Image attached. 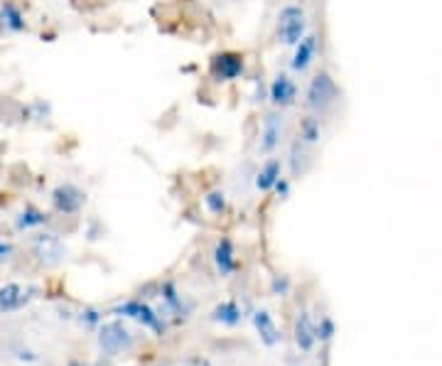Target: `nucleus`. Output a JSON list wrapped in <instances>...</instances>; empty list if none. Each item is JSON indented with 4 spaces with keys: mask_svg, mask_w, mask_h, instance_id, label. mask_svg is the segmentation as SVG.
Listing matches in <instances>:
<instances>
[{
    "mask_svg": "<svg viewBox=\"0 0 442 366\" xmlns=\"http://www.w3.org/2000/svg\"><path fill=\"white\" fill-rule=\"evenodd\" d=\"M337 81L332 79L329 72H317L313 79H310V84H307V94H305V104L310 109V113L315 116H324L334 104H337Z\"/></svg>",
    "mask_w": 442,
    "mask_h": 366,
    "instance_id": "1",
    "label": "nucleus"
},
{
    "mask_svg": "<svg viewBox=\"0 0 442 366\" xmlns=\"http://www.w3.org/2000/svg\"><path fill=\"white\" fill-rule=\"evenodd\" d=\"M113 315L136 319V322H141L143 327H145V330L155 332L157 337H165V332H167V324H165V319H162V315L157 312L155 308H150L145 300H136V298L125 300V303L116 305Z\"/></svg>",
    "mask_w": 442,
    "mask_h": 366,
    "instance_id": "2",
    "label": "nucleus"
},
{
    "mask_svg": "<svg viewBox=\"0 0 442 366\" xmlns=\"http://www.w3.org/2000/svg\"><path fill=\"white\" fill-rule=\"evenodd\" d=\"M307 15L300 6H285L278 13V42L287 45V47H295L302 37L307 35Z\"/></svg>",
    "mask_w": 442,
    "mask_h": 366,
    "instance_id": "3",
    "label": "nucleus"
},
{
    "mask_svg": "<svg viewBox=\"0 0 442 366\" xmlns=\"http://www.w3.org/2000/svg\"><path fill=\"white\" fill-rule=\"evenodd\" d=\"M99 347L106 356H120L133 351L136 337L123 322H106L99 330Z\"/></svg>",
    "mask_w": 442,
    "mask_h": 366,
    "instance_id": "4",
    "label": "nucleus"
},
{
    "mask_svg": "<svg viewBox=\"0 0 442 366\" xmlns=\"http://www.w3.org/2000/svg\"><path fill=\"white\" fill-rule=\"evenodd\" d=\"M209 72L216 81H236L246 74V57L234 49H226V52H216L209 64Z\"/></svg>",
    "mask_w": 442,
    "mask_h": 366,
    "instance_id": "5",
    "label": "nucleus"
},
{
    "mask_svg": "<svg viewBox=\"0 0 442 366\" xmlns=\"http://www.w3.org/2000/svg\"><path fill=\"white\" fill-rule=\"evenodd\" d=\"M32 253H35L37 263H42L45 268H54L64 261L67 246L54 234H37L35 241H32Z\"/></svg>",
    "mask_w": 442,
    "mask_h": 366,
    "instance_id": "6",
    "label": "nucleus"
},
{
    "mask_svg": "<svg viewBox=\"0 0 442 366\" xmlns=\"http://www.w3.org/2000/svg\"><path fill=\"white\" fill-rule=\"evenodd\" d=\"M268 99H271V104L276 106L278 111L295 106L297 104V84H295V79H292L290 74L281 72L271 81V86H268Z\"/></svg>",
    "mask_w": 442,
    "mask_h": 366,
    "instance_id": "7",
    "label": "nucleus"
},
{
    "mask_svg": "<svg viewBox=\"0 0 442 366\" xmlns=\"http://www.w3.org/2000/svg\"><path fill=\"white\" fill-rule=\"evenodd\" d=\"M283 136H285V120L281 113H268L263 118V128H260V152L265 155H273V152L281 148Z\"/></svg>",
    "mask_w": 442,
    "mask_h": 366,
    "instance_id": "8",
    "label": "nucleus"
},
{
    "mask_svg": "<svg viewBox=\"0 0 442 366\" xmlns=\"http://www.w3.org/2000/svg\"><path fill=\"white\" fill-rule=\"evenodd\" d=\"M52 205L59 214H79L86 205V194L74 184H59L52 192Z\"/></svg>",
    "mask_w": 442,
    "mask_h": 366,
    "instance_id": "9",
    "label": "nucleus"
},
{
    "mask_svg": "<svg viewBox=\"0 0 442 366\" xmlns=\"http://www.w3.org/2000/svg\"><path fill=\"white\" fill-rule=\"evenodd\" d=\"M214 266H216V273L221 278H231L236 271H239V256H236V246L234 241L221 236L214 246Z\"/></svg>",
    "mask_w": 442,
    "mask_h": 366,
    "instance_id": "10",
    "label": "nucleus"
},
{
    "mask_svg": "<svg viewBox=\"0 0 442 366\" xmlns=\"http://www.w3.org/2000/svg\"><path fill=\"white\" fill-rule=\"evenodd\" d=\"M315 57H317V35L310 32V35H305L300 42L295 45V54H292V62H290L292 72L305 74L307 69L313 67Z\"/></svg>",
    "mask_w": 442,
    "mask_h": 366,
    "instance_id": "11",
    "label": "nucleus"
},
{
    "mask_svg": "<svg viewBox=\"0 0 442 366\" xmlns=\"http://www.w3.org/2000/svg\"><path fill=\"white\" fill-rule=\"evenodd\" d=\"M295 344L302 354H310L317 344V332H315V324L310 312H297L295 317Z\"/></svg>",
    "mask_w": 442,
    "mask_h": 366,
    "instance_id": "12",
    "label": "nucleus"
},
{
    "mask_svg": "<svg viewBox=\"0 0 442 366\" xmlns=\"http://www.w3.org/2000/svg\"><path fill=\"white\" fill-rule=\"evenodd\" d=\"M283 177V160L281 157H268V160L260 165L258 175H255V189L258 192H273L276 184Z\"/></svg>",
    "mask_w": 442,
    "mask_h": 366,
    "instance_id": "13",
    "label": "nucleus"
},
{
    "mask_svg": "<svg viewBox=\"0 0 442 366\" xmlns=\"http://www.w3.org/2000/svg\"><path fill=\"white\" fill-rule=\"evenodd\" d=\"M253 324L260 342H263L265 347H278L283 342L281 330H278L276 319H273V315L268 312V310H258V312L253 315Z\"/></svg>",
    "mask_w": 442,
    "mask_h": 366,
    "instance_id": "14",
    "label": "nucleus"
},
{
    "mask_svg": "<svg viewBox=\"0 0 442 366\" xmlns=\"http://www.w3.org/2000/svg\"><path fill=\"white\" fill-rule=\"evenodd\" d=\"M27 300H30V295H27V290L22 288L20 283H8V285L0 288V312L20 310Z\"/></svg>",
    "mask_w": 442,
    "mask_h": 366,
    "instance_id": "15",
    "label": "nucleus"
},
{
    "mask_svg": "<svg viewBox=\"0 0 442 366\" xmlns=\"http://www.w3.org/2000/svg\"><path fill=\"white\" fill-rule=\"evenodd\" d=\"M212 319L214 322H221L224 327H239L244 322V310L234 300H224V303H219L212 310Z\"/></svg>",
    "mask_w": 442,
    "mask_h": 366,
    "instance_id": "16",
    "label": "nucleus"
},
{
    "mask_svg": "<svg viewBox=\"0 0 442 366\" xmlns=\"http://www.w3.org/2000/svg\"><path fill=\"white\" fill-rule=\"evenodd\" d=\"M307 143H302L300 138H295L290 145V175L292 177H302L310 168V150Z\"/></svg>",
    "mask_w": 442,
    "mask_h": 366,
    "instance_id": "17",
    "label": "nucleus"
},
{
    "mask_svg": "<svg viewBox=\"0 0 442 366\" xmlns=\"http://www.w3.org/2000/svg\"><path fill=\"white\" fill-rule=\"evenodd\" d=\"M0 22H3V27L10 30V32H25L27 30L25 15H22V10L13 3V0H6V3L0 6Z\"/></svg>",
    "mask_w": 442,
    "mask_h": 366,
    "instance_id": "18",
    "label": "nucleus"
},
{
    "mask_svg": "<svg viewBox=\"0 0 442 366\" xmlns=\"http://www.w3.org/2000/svg\"><path fill=\"white\" fill-rule=\"evenodd\" d=\"M302 143L307 145H317L319 138H322V123H319V116L307 113L305 118H300V133H297Z\"/></svg>",
    "mask_w": 442,
    "mask_h": 366,
    "instance_id": "19",
    "label": "nucleus"
},
{
    "mask_svg": "<svg viewBox=\"0 0 442 366\" xmlns=\"http://www.w3.org/2000/svg\"><path fill=\"white\" fill-rule=\"evenodd\" d=\"M160 298L165 300L167 310L175 315H182V317H187V308H184V298L180 295V290L175 288V283H162V288H160Z\"/></svg>",
    "mask_w": 442,
    "mask_h": 366,
    "instance_id": "20",
    "label": "nucleus"
},
{
    "mask_svg": "<svg viewBox=\"0 0 442 366\" xmlns=\"http://www.w3.org/2000/svg\"><path fill=\"white\" fill-rule=\"evenodd\" d=\"M49 216L45 214V212H40L37 207H25V209L20 212V216H17V229L20 231H27V229H35V226H42L47 224Z\"/></svg>",
    "mask_w": 442,
    "mask_h": 366,
    "instance_id": "21",
    "label": "nucleus"
},
{
    "mask_svg": "<svg viewBox=\"0 0 442 366\" xmlns=\"http://www.w3.org/2000/svg\"><path fill=\"white\" fill-rule=\"evenodd\" d=\"M204 207L209 209V214L221 216V214H226V209H229V199H226V194L221 192V189H212V192L204 197Z\"/></svg>",
    "mask_w": 442,
    "mask_h": 366,
    "instance_id": "22",
    "label": "nucleus"
},
{
    "mask_svg": "<svg viewBox=\"0 0 442 366\" xmlns=\"http://www.w3.org/2000/svg\"><path fill=\"white\" fill-rule=\"evenodd\" d=\"M315 332H317V340L319 342H329L334 337V319L329 317V315H324V317L319 319L317 327H315Z\"/></svg>",
    "mask_w": 442,
    "mask_h": 366,
    "instance_id": "23",
    "label": "nucleus"
},
{
    "mask_svg": "<svg viewBox=\"0 0 442 366\" xmlns=\"http://www.w3.org/2000/svg\"><path fill=\"white\" fill-rule=\"evenodd\" d=\"M273 192H276L281 199H287V197H290V180L281 177V182L276 184V189H273Z\"/></svg>",
    "mask_w": 442,
    "mask_h": 366,
    "instance_id": "24",
    "label": "nucleus"
},
{
    "mask_svg": "<svg viewBox=\"0 0 442 366\" xmlns=\"http://www.w3.org/2000/svg\"><path fill=\"white\" fill-rule=\"evenodd\" d=\"M287 288H290V283H287V278H276V280H273V290H276V293H287Z\"/></svg>",
    "mask_w": 442,
    "mask_h": 366,
    "instance_id": "25",
    "label": "nucleus"
},
{
    "mask_svg": "<svg viewBox=\"0 0 442 366\" xmlns=\"http://www.w3.org/2000/svg\"><path fill=\"white\" fill-rule=\"evenodd\" d=\"M10 256H13V246H10V244H3V241H0V263H6Z\"/></svg>",
    "mask_w": 442,
    "mask_h": 366,
    "instance_id": "26",
    "label": "nucleus"
},
{
    "mask_svg": "<svg viewBox=\"0 0 442 366\" xmlns=\"http://www.w3.org/2000/svg\"><path fill=\"white\" fill-rule=\"evenodd\" d=\"M194 366H212V361H209V359H197V364H194Z\"/></svg>",
    "mask_w": 442,
    "mask_h": 366,
    "instance_id": "27",
    "label": "nucleus"
},
{
    "mask_svg": "<svg viewBox=\"0 0 442 366\" xmlns=\"http://www.w3.org/2000/svg\"><path fill=\"white\" fill-rule=\"evenodd\" d=\"M69 366H84L81 361H69Z\"/></svg>",
    "mask_w": 442,
    "mask_h": 366,
    "instance_id": "28",
    "label": "nucleus"
}]
</instances>
